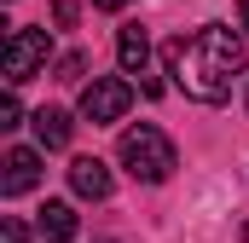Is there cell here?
I'll return each instance as SVG.
<instances>
[{"mask_svg": "<svg viewBox=\"0 0 249 243\" xmlns=\"http://www.w3.org/2000/svg\"><path fill=\"white\" fill-rule=\"evenodd\" d=\"M168 75L186 99L220 104V99H232V81L244 75V41L226 23H203L180 41H168Z\"/></svg>", "mask_w": 249, "mask_h": 243, "instance_id": "cell-1", "label": "cell"}, {"mask_svg": "<svg viewBox=\"0 0 249 243\" xmlns=\"http://www.w3.org/2000/svg\"><path fill=\"white\" fill-rule=\"evenodd\" d=\"M116 156H122V168H127L139 185H162L174 168H180V151H174V139H168L162 127H151V122L122 127V139H116Z\"/></svg>", "mask_w": 249, "mask_h": 243, "instance_id": "cell-2", "label": "cell"}, {"mask_svg": "<svg viewBox=\"0 0 249 243\" xmlns=\"http://www.w3.org/2000/svg\"><path fill=\"white\" fill-rule=\"evenodd\" d=\"M47 52H53L47 29H12V35H6V52H0V64H6V87H23L29 75H41Z\"/></svg>", "mask_w": 249, "mask_h": 243, "instance_id": "cell-3", "label": "cell"}, {"mask_svg": "<svg viewBox=\"0 0 249 243\" xmlns=\"http://www.w3.org/2000/svg\"><path fill=\"white\" fill-rule=\"evenodd\" d=\"M127 104H133V81H122V75H93L87 87H81V116L93 122H122Z\"/></svg>", "mask_w": 249, "mask_h": 243, "instance_id": "cell-4", "label": "cell"}, {"mask_svg": "<svg viewBox=\"0 0 249 243\" xmlns=\"http://www.w3.org/2000/svg\"><path fill=\"white\" fill-rule=\"evenodd\" d=\"M35 180H41V151L12 145L0 162V197H23V191H35Z\"/></svg>", "mask_w": 249, "mask_h": 243, "instance_id": "cell-5", "label": "cell"}, {"mask_svg": "<svg viewBox=\"0 0 249 243\" xmlns=\"http://www.w3.org/2000/svg\"><path fill=\"white\" fill-rule=\"evenodd\" d=\"M116 58H122V75H145V64H151V41H145L139 23H122V29H116ZM145 93H151V75H145Z\"/></svg>", "mask_w": 249, "mask_h": 243, "instance_id": "cell-6", "label": "cell"}, {"mask_svg": "<svg viewBox=\"0 0 249 243\" xmlns=\"http://www.w3.org/2000/svg\"><path fill=\"white\" fill-rule=\"evenodd\" d=\"M70 185H75V197L105 203V197H110V168H105L99 156H75V162H70Z\"/></svg>", "mask_w": 249, "mask_h": 243, "instance_id": "cell-7", "label": "cell"}, {"mask_svg": "<svg viewBox=\"0 0 249 243\" xmlns=\"http://www.w3.org/2000/svg\"><path fill=\"white\" fill-rule=\"evenodd\" d=\"M35 226H41V238H47V243H70L75 232H81V220H75L70 203H47V208L35 214Z\"/></svg>", "mask_w": 249, "mask_h": 243, "instance_id": "cell-8", "label": "cell"}, {"mask_svg": "<svg viewBox=\"0 0 249 243\" xmlns=\"http://www.w3.org/2000/svg\"><path fill=\"white\" fill-rule=\"evenodd\" d=\"M70 133H75V122L64 116V110H35V139H41V151H64L70 145Z\"/></svg>", "mask_w": 249, "mask_h": 243, "instance_id": "cell-9", "label": "cell"}, {"mask_svg": "<svg viewBox=\"0 0 249 243\" xmlns=\"http://www.w3.org/2000/svg\"><path fill=\"white\" fill-rule=\"evenodd\" d=\"M0 243H29V232H23L18 214H0Z\"/></svg>", "mask_w": 249, "mask_h": 243, "instance_id": "cell-10", "label": "cell"}, {"mask_svg": "<svg viewBox=\"0 0 249 243\" xmlns=\"http://www.w3.org/2000/svg\"><path fill=\"white\" fill-rule=\"evenodd\" d=\"M81 69H87V58L70 52V58H58V81H81Z\"/></svg>", "mask_w": 249, "mask_h": 243, "instance_id": "cell-11", "label": "cell"}, {"mask_svg": "<svg viewBox=\"0 0 249 243\" xmlns=\"http://www.w3.org/2000/svg\"><path fill=\"white\" fill-rule=\"evenodd\" d=\"M18 116H23V104H18V93H6V99H0V127H18Z\"/></svg>", "mask_w": 249, "mask_h": 243, "instance_id": "cell-12", "label": "cell"}, {"mask_svg": "<svg viewBox=\"0 0 249 243\" xmlns=\"http://www.w3.org/2000/svg\"><path fill=\"white\" fill-rule=\"evenodd\" d=\"M53 23H58V29L75 23V0H58V6H53Z\"/></svg>", "mask_w": 249, "mask_h": 243, "instance_id": "cell-13", "label": "cell"}, {"mask_svg": "<svg viewBox=\"0 0 249 243\" xmlns=\"http://www.w3.org/2000/svg\"><path fill=\"white\" fill-rule=\"evenodd\" d=\"M238 29L249 35V0H238Z\"/></svg>", "mask_w": 249, "mask_h": 243, "instance_id": "cell-14", "label": "cell"}, {"mask_svg": "<svg viewBox=\"0 0 249 243\" xmlns=\"http://www.w3.org/2000/svg\"><path fill=\"white\" fill-rule=\"evenodd\" d=\"M93 6H105V12H122V6H127V0H93Z\"/></svg>", "mask_w": 249, "mask_h": 243, "instance_id": "cell-15", "label": "cell"}, {"mask_svg": "<svg viewBox=\"0 0 249 243\" xmlns=\"http://www.w3.org/2000/svg\"><path fill=\"white\" fill-rule=\"evenodd\" d=\"M244 243H249V226H244Z\"/></svg>", "mask_w": 249, "mask_h": 243, "instance_id": "cell-16", "label": "cell"}]
</instances>
